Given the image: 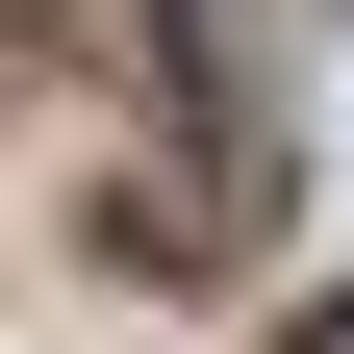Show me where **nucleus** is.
<instances>
[{
  "instance_id": "obj_1",
  "label": "nucleus",
  "mask_w": 354,
  "mask_h": 354,
  "mask_svg": "<svg viewBox=\"0 0 354 354\" xmlns=\"http://www.w3.org/2000/svg\"><path fill=\"white\" fill-rule=\"evenodd\" d=\"M304 354H354V304H329V329H304Z\"/></svg>"
}]
</instances>
